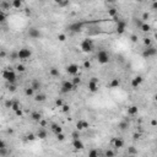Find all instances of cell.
I'll use <instances>...</instances> for the list:
<instances>
[{"label":"cell","mask_w":157,"mask_h":157,"mask_svg":"<svg viewBox=\"0 0 157 157\" xmlns=\"http://www.w3.org/2000/svg\"><path fill=\"white\" fill-rule=\"evenodd\" d=\"M117 22V26H116V32L118 34H123L125 32V28H126V22H125L124 20H116Z\"/></svg>","instance_id":"cell-8"},{"label":"cell","mask_w":157,"mask_h":157,"mask_svg":"<svg viewBox=\"0 0 157 157\" xmlns=\"http://www.w3.org/2000/svg\"><path fill=\"white\" fill-rule=\"evenodd\" d=\"M68 5H69V0H63V1L59 4V6L60 8H65V6H68Z\"/></svg>","instance_id":"cell-44"},{"label":"cell","mask_w":157,"mask_h":157,"mask_svg":"<svg viewBox=\"0 0 157 157\" xmlns=\"http://www.w3.org/2000/svg\"><path fill=\"white\" fill-rule=\"evenodd\" d=\"M21 108V104H20L19 101H12V106H11V108L10 109H12V111H17V109H20Z\"/></svg>","instance_id":"cell-29"},{"label":"cell","mask_w":157,"mask_h":157,"mask_svg":"<svg viewBox=\"0 0 157 157\" xmlns=\"http://www.w3.org/2000/svg\"><path fill=\"white\" fill-rule=\"evenodd\" d=\"M83 68H85V69H90V68H91V63H90L88 60H86V61L83 63Z\"/></svg>","instance_id":"cell-47"},{"label":"cell","mask_w":157,"mask_h":157,"mask_svg":"<svg viewBox=\"0 0 157 157\" xmlns=\"http://www.w3.org/2000/svg\"><path fill=\"white\" fill-rule=\"evenodd\" d=\"M49 75L51 76H53V77H59V75H60V73H59V69H56V68H51L49 69Z\"/></svg>","instance_id":"cell-24"},{"label":"cell","mask_w":157,"mask_h":157,"mask_svg":"<svg viewBox=\"0 0 157 157\" xmlns=\"http://www.w3.org/2000/svg\"><path fill=\"white\" fill-rule=\"evenodd\" d=\"M16 69H17L19 73H23V71H26V68H25V65H22V64H19L17 66H16Z\"/></svg>","instance_id":"cell-38"},{"label":"cell","mask_w":157,"mask_h":157,"mask_svg":"<svg viewBox=\"0 0 157 157\" xmlns=\"http://www.w3.org/2000/svg\"><path fill=\"white\" fill-rule=\"evenodd\" d=\"M36 138H37V136H36L34 134H28V135H27V140H30V141H33V140H36Z\"/></svg>","instance_id":"cell-46"},{"label":"cell","mask_w":157,"mask_h":157,"mask_svg":"<svg viewBox=\"0 0 157 157\" xmlns=\"http://www.w3.org/2000/svg\"><path fill=\"white\" fill-rule=\"evenodd\" d=\"M33 93H34V90H33L31 86L30 87H27L26 90H25V95L26 96H28V97H31V96H33Z\"/></svg>","instance_id":"cell-32"},{"label":"cell","mask_w":157,"mask_h":157,"mask_svg":"<svg viewBox=\"0 0 157 157\" xmlns=\"http://www.w3.org/2000/svg\"><path fill=\"white\" fill-rule=\"evenodd\" d=\"M65 70H66V73L69 75H76L79 73V70H80V68H79L77 64H69L66 68H65Z\"/></svg>","instance_id":"cell-10"},{"label":"cell","mask_w":157,"mask_h":157,"mask_svg":"<svg viewBox=\"0 0 157 157\" xmlns=\"http://www.w3.org/2000/svg\"><path fill=\"white\" fill-rule=\"evenodd\" d=\"M142 23H144V21H142L141 19H140V20H136V21H135V25H136V26H138L139 28H140V26H141Z\"/></svg>","instance_id":"cell-49"},{"label":"cell","mask_w":157,"mask_h":157,"mask_svg":"<svg viewBox=\"0 0 157 157\" xmlns=\"http://www.w3.org/2000/svg\"><path fill=\"white\" fill-rule=\"evenodd\" d=\"M71 138H73V140H74V139H80V131H79L77 129L75 130V131H73V133H71Z\"/></svg>","instance_id":"cell-35"},{"label":"cell","mask_w":157,"mask_h":157,"mask_svg":"<svg viewBox=\"0 0 157 157\" xmlns=\"http://www.w3.org/2000/svg\"><path fill=\"white\" fill-rule=\"evenodd\" d=\"M139 112V108L138 106H130L129 108H128V116H136Z\"/></svg>","instance_id":"cell-21"},{"label":"cell","mask_w":157,"mask_h":157,"mask_svg":"<svg viewBox=\"0 0 157 157\" xmlns=\"http://www.w3.org/2000/svg\"><path fill=\"white\" fill-rule=\"evenodd\" d=\"M58 39H59L60 42H65L66 41V36L63 34V33H60V34H58Z\"/></svg>","instance_id":"cell-42"},{"label":"cell","mask_w":157,"mask_h":157,"mask_svg":"<svg viewBox=\"0 0 157 157\" xmlns=\"http://www.w3.org/2000/svg\"><path fill=\"white\" fill-rule=\"evenodd\" d=\"M142 81H144V79H142V76H135L133 80H131V87L133 88H138L141 83H142Z\"/></svg>","instance_id":"cell-13"},{"label":"cell","mask_w":157,"mask_h":157,"mask_svg":"<svg viewBox=\"0 0 157 157\" xmlns=\"http://www.w3.org/2000/svg\"><path fill=\"white\" fill-rule=\"evenodd\" d=\"M119 86H120V80L119 79H117V77L112 79L111 82H109V87L111 88H118Z\"/></svg>","instance_id":"cell-19"},{"label":"cell","mask_w":157,"mask_h":157,"mask_svg":"<svg viewBox=\"0 0 157 157\" xmlns=\"http://www.w3.org/2000/svg\"><path fill=\"white\" fill-rule=\"evenodd\" d=\"M51 130L54 133V134H58V133H61V131H63V128H61L59 124L53 123V124H51Z\"/></svg>","instance_id":"cell-17"},{"label":"cell","mask_w":157,"mask_h":157,"mask_svg":"<svg viewBox=\"0 0 157 157\" xmlns=\"http://www.w3.org/2000/svg\"><path fill=\"white\" fill-rule=\"evenodd\" d=\"M8 153H9V151L6 150V147L0 148V156H5V155H8Z\"/></svg>","instance_id":"cell-45"},{"label":"cell","mask_w":157,"mask_h":157,"mask_svg":"<svg viewBox=\"0 0 157 157\" xmlns=\"http://www.w3.org/2000/svg\"><path fill=\"white\" fill-rule=\"evenodd\" d=\"M9 91L10 92H15L16 91V85L15 83H9Z\"/></svg>","instance_id":"cell-41"},{"label":"cell","mask_w":157,"mask_h":157,"mask_svg":"<svg viewBox=\"0 0 157 157\" xmlns=\"http://www.w3.org/2000/svg\"><path fill=\"white\" fill-rule=\"evenodd\" d=\"M38 1H41V3H44V1H46V0H38Z\"/></svg>","instance_id":"cell-62"},{"label":"cell","mask_w":157,"mask_h":157,"mask_svg":"<svg viewBox=\"0 0 157 157\" xmlns=\"http://www.w3.org/2000/svg\"><path fill=\"white\" fill-rule=\"evenodd\" d=\"M112 144H113V146L116 148H120L124 146V140L120 138H114L113 140H112Z\"/></svg>","instance_id":"cell-14"},{"label":"cell","mask_w":157,"mask_h":157,"mask_svg":"<svg viewBox=\"0 0 157 157\" xmlns=\"http://www.w3.org/2000/svg\"><path fill=\"white\" fill-rule=\"evenodd\" d=\"M46 99H47V96L44 93H38V95L34 96V101L36 102H44Z\"/></svg>","instance_id":"cell-25"},{"label":"cell","mask_w":157,"mask_h":157,"mask_svg":"<svg viewBox=\"0 0 157 157\" xmlns=\"http://www.w3.org/2000/svg\"><path fill=\"white\" fill-rule=\"evenodd\" d=\"M60 108H61V111L64 112V113H68V112L70 111V106H69V104H65V103L60 107Z\"/></svg>","instance_id":"cell-36"},{"label":"cell","mask_w":157,"mask_h":157,"mask_svg":"<svg viewBox=\"0 0 157 157\" xmlns=\"http://www.w3.org/2000/svg\"><path fill=\"white\" fill-rule=\"evenodd\" d=\"M148 17H150V15H148L147 12H145V14L142 15V19H141V20H142L144 22H145V21H146V20H148Z\"/></svg>","instance_id":"cell-50"},{"label":"cell","mask_w":157,"mask_h":157,"mask_svg":"<svg viewBox=\"0 0 157 157\" xmlns=\"http://www.w3.org/2000/svg\"><path fill=\"white\" fill-rule=\"evenodd\" d=\"M93 47H95V43H93L92 39H90V38H85L82 42H81V44H80V48H81V51L83 53H91L93 51Z\"/></svg>","instance_id":"cell-3"},{"label":"cell","mask_w":157,"mask_h":157,"mask_svg":"<svg viewBox=\"0 0 157 157\" xmlns=\"http://www.w3.org/2000/svg\"><path fill=\"white\" fill-rule=\"evenodd\" d=\"M42 36L41 31L38 30V28L36 27H31L30 30H28V37L32 38V39H38V38Z\"/></svg>","instance_id":"cell-9"},{"label":"cell","mask_w":157,"mask_h":157,"mask_svg":"<svg viewBox=\"0 0 157 157\" xmlns=\"http://www.w3.org/2000/svg\"><path fill=\"white\" fill-rule=\"evenodd\" d=\"M0 10H3V11L10 10V3H9V1H6V0L0 1Z\"/></svg>","instance_id":"cell-23"},{"label":"cell","mask_w":157,"mask_h":157,"mask_svg":"<svg viewBox=\"0 0 157 157\" xmlns=\"http://www.w3.org/2000/svg\"><path fill=\"white\" fill-rule=\"evenodd\" d=\"M11 6H12L14 9H21V8H22V0H12Z\"/></svg>","instance_id":"cell-26"},{"label":"cell","mask_w":157,"mask_h":157,"mask_svg":"<svg viewBox=\"0 0 157 157\" xmlns=\"http://www.w3.org/2000/svg\"><path fill=\"white\" fill-rule=\"evenodd\" d=\"M136 1H139V3H142L144 0H136Z\"/></svg>","instance_id":"cell-61"},{"label":"cell","mask_w":157,"mask_h":157,"mask_svg":"<svg viewBox=\"0 0 157 157\" xmlns=\"http://www.w3.org/2000/svg\"><path fill=\"white\" fill-rule=\"evenodd\" d=\"M157 9V1L156 0H153V3H152V10H156Z\"/></svg>","instance_id":"cell-54"},{"label":"cell","mask_w":157,"mask_h":157,"mask_svg":"<svg viewBox=\"0 0 157 157\" xmlns=\"http://www.w3.org/2000/svg\"><path fill=\"white\" fill-rule=\"evenodd\" d=\"M88 157H98V151H96V150H91V151L88 152Z\"/></svg>","instance_id":"cell-37"},{"label":"cell","mask_w":157,"mask_h":157,"mask_svg":"<svg viewBox=\"0 0 157 157\" xmlns=\"http://www.w3.org/2000/svg\"><path fill=\"white\" fill-rule=\"evenodd\" d=\"M71 82H73V85H74L75 87H77L81 83V79H80V76H75V77L71 80Z\"/></svg>","instance_id":"cell-31"},{"label":"cell","mask_w":157,"mask_h":157,"mask_svg":"<svg viewBox=\"0 0 157 157\" xmlns=\"http://www.w3.org/2000/svg\"><path fill=\"white\" fill-rule=\"evenodd\" d=\"M73 146H74L75 150H82V148L85 147L83 142L80 140V139H74V140H73Z\"/></svg>","instance_id":"cell-15"},{"label":"cell","mask_w":157,"mask_h":157,"mask_svg":"<svg viewBox=\"0 0 157 157\" xmlns=\"http://www.w3.org/2000/svg\"><path fill=\"white\" fill-rule=\"evenodd\" d=\"M3 79L8 83H16L17 81V76H16V73L11 68H6V69L3 71Z\"/></svg>","instance_id":"cell-1"},{"label":"cell","mask_w":157,"mask_h":157,"mask_svg":"<svg viewBox=\"0 0 157 157\" xmlns=\"http://www.w3.org/2000/svg\"><path fill=\"white\" fill-rule=\"evenodd\" d=\"M4 147H6V144H5V141L3 139H0V148H4Z\"/></svg>","instance_id":"cell-52"},{"label":"cell","mask_w":157,"mask_h":157,"mask_svg":"<svg viewBox=\"0 0 157 157\" xmlns=\"http://www.w3.org/2000/svg\"><path fill=\"white\" fill-rule=\"evenodd\" d=\"M61 1H63V0H54V3H55V4H58V5H59Z\"/></svg>","instance_id":"cell-60"},{"label":"cell","mask_w":157,"mask_h":157,"mask_svg":"<svg viewBox=\"0 0 157 157\" xmlns=\"http://www.w3.org/2000/svg\"><path fill=\"white\" fill-rule=\"evenodd\" d=\"M32 56V52L30 51L28 48H21L19 52H17V59L21 60H27Z\"/></svg>","instance_id":"cell-5"},{"label":"cell","mask_w":157,"mask_h":157,"mask_svg":"<svg viewBox=\"0 0 157 157\" xmlns=\"http://www.w3.org/2000/svg\"><path fill=\"white\" fill-rule=\"evenodd\" d=\"M104 1H106V3H109V4H114L117 0H104Z\"/></svg>","instance_id":"cell-57"},{"label":"cell","mask_w":157,"mask_h":157,"mask_svg":"<svg viewBox=\"0 0 157 157\" xmlns=\"http://www.w3.org/2000/svg\"><path fill=\"white\" fill-rule=\"evenodd\" d=\"M118 128H119L120 130H123V131H124V130H126L128 128H129V120H128V119L122 120L119 124H118Z\"/></svg>","instance_id":"cell-18"},{"label":"cell","mask_w":157,"mask_h":157,"mask_svg":"<svg viewBox=\"0 0 157 157\" xmlns=\"http://www.w3.org/2000/svg\"><path fill=\"white\" fill-rule=\"evenodd\" d=\"M5 21H6V14L5 11L0 10V22H5Z\"/></svg>","instance_id":"cell-34"},{"label":"cell","mask_w":157,"mask_h":157,"mask_svg":"<svg viewBox=\"0 0 157 157\" xmlns=\"http://www.w3.org/2000/svg\"><path fill=\"white\" fill-rule=\"evenodd\" d=\"M25 10H26V15L30 16V15H31V10H30V9H25Z\"/></svg>","instance_id":"cell-59"},{"label":"cell","mask_w":157,"mask_h":157,"mask_svg":"<svg viewBox=\"0 0 157 157\" xmlns=\"http://www.w3.org/2000/svg\"><path fill=\"white\" fill-rule=\"evenodd\" d=\"M31 87L34 90V91H39L41 90V87H42V83L38 81V80H32V82H31Z\"/></svg>","instance_id":"cell-20"},{"label":"cell","mask_w":157,"mask_h":157,"mask_svg":"<svg viewBox=\"0 0 157 157\" xmlns=\"http://www.w3.org/2000/svg\"><path fill=\"white\" fill-rule=\"evenodd\" d=\"M106 156H108V157H113V156H114V152H113L112 150H107V151H106Z\"/></svg>","instance_id":"cell-48"},{"label":"cell","mask_w":157,"mask_h":157,"mask_svg":"<svg viewBox=\"0 0 157 157\" xmlns=\"http://www.w3.org/2000/svg\"><path fill=\"white\" fill-rule=\"evenodd\" d=\"M108 15L111 16V17H116V16H118V10L116 9V8H112V9H108Z\"/></svg>","instance_id":"cell-27"},{"label":"cell","mask_w":157,"mask_h":157,"mask_svg":"<svg viewBox=\"0 0 157 157\" xmlns=\"http://www.w3.org/2000/svg\"><path fill=\"white\" fill-rule=\"evenodd\" d=\"M55 136H56V140H58V141H64V140H65V135L63 134V131L55 134Z\"/></svg>","instance_id":"cell-33"},{"label":"cell","mask_w":157,"mask_h":157,"mask_svg":"<svg viewBox=\"0 0 157 157\" xmlns=\"http://www.w3.org/2000/svg\"><path fill=\"white\" fill-rule=\"evenodd\" d=\"M151 43H152V42H151V39H150V38H144V44H145V47L152 46Z\"/></svg>","instance_id":"cell-39"},{"label":"cell","mask_w":157,"mask_h":157,"mask_svg":"<svg viewBox=\"0 0 157 157\" xmlns=\"http://www.w3.org/2000/svg\"><path fill=\"white\" fill-rule=\"evenodd\" d=\"M15 114H16V116L17 117H22V111H21V108H20V109H17V111H15Z\"/></svg>","instance_id":"cell-51"},{"label":"cell","mask_w":157,"mask_h":157,"mask_svg":"<svg viewBox=\"0 0 157 157\" xmlns=\"http://www.w3.org/2000/svg\"><path fill=\"white\" fill-rule=\"evenodd\" d=\"M128 155H129V156H134V155H138V150H136L134 146H130V147H128Z\"/></svg>","instance_id":"cell-30"},{"label":"cell","mask_w":157,"mask_h":157,"mask_svg":"<svg viewBox=\"0 0 157 157\" xmlns=\"http://www.w3.org/2000/svg\"><path fill=\"white\" fill-rule=\"evenodd\" d=\"M96 58H97V61L99 64L104 65V64H108L109 63V59H111V56H109V53L104 49H101V51L97 52V54H96Z\"/></svg>","instance_id":"cell-2"},{"label":"cell","mask_w":157,"mask_h":157,"mask_svg":"<svg viewBox=\"0 0 157 157\" xmlns=\"http://www.w3.org/2000/svg\"><path fill=\"white\" fill-rule=\"evenodd\" d=\"M63 104H64V102H63V99H61V98H58V99H55V106L56 107H59V108H60Z\"/></svg>","instance_id":"cell-40"},{"label":"cell","mask_w":157,"mask_h":157,"mask_svg":"<svg viewBox=\"0 0 157 157\" xmlns=\"http://www.w3.org/2000/svg\"><path fill=\"white\" fill-rule=\"evenodd\" d=\"M133 138H134V140H138V139H140V134H138V133H135V134L133 135Z\"/></svg>","instance_id":"cell-55"},{"label":"cell","mask_w":157,"mask_h":157,"mask_svg":"<svg viewBox=\"0 0 157 157\" xmlns=\"http://www.w3.org/2000/svg\"><path fill=\"white\" fill-rule=\"evenodd\" d=\"M36 136H37L38 139H41V140H44V139H47V136H48V133H47V130L44 129V128H39L37 131V134H36Z\"/></svg>","instance_id":"cell-16"},{"label":"cell","mask_w":157,"mask_h":157,"mask_svg":"<svg viewBox=\"0 0 157 157\" xmlns=\"http://www.w3.org/2000/svg\"><path fill=\"white\" fill-rule=\"evenodd\" d=\"M130 39H131V42H133V43H136V42H138V37H136L135 34H133V36L130 37Z\"/></svg>","instance_id":"cell-53"},{"label":"cell","mask_w":157,"mask_h":157,"mask_svg":"<svg viewBox=\"0 0 157 157\" xmlns=\"http://www.w3.org/2000/svg\"><path fill=\"white\" fill-rule=\"evenodd\" d=\"M140 30L142 31V32H148L150 30H151V26L148 25V23H146V22H144L141 26H140Z\"/></svg>","instance_id":"cell-28"},{"label":"cell","mask_w":157,"mask_h":157,"mask_svg":"<svg viewBox=\"0 0 157 157\" xmlns=\"http://www.w3.org/2000/svg\"><path fill=\"white\" fill-rule=\"evenodd\" d=\"M5 55H6V53H5V52H0V58H4Z\"/></svg>","instance_id":"cell-58"},{"label":"cell","mask_w":157,"mask_h":157,"mask_svg":"<svg viewBox=\"0 0 157 157\" xmlns=\"http://www.w3.org/2000/svg\"><path fill=\"white\" fill-rule=\"evenodd\" d=\"M157 54V49L155 48L153 46H148V47H146L145 49H144V52H142V56L144 58H151V56H155Z\"/></svg>","instance_id":"cell-6"},{"label":"cell","mask_w":157,"mask_h":157,"mask_svg":"<svg viewBox=\"0 0 157 157\" xmlns=\"http://www.w3.org/2000/svg\"><path fill=\"white\" fill-rule=\"evenodd\" d=\"M82 28H83V22L77 21V22L71 23L69 27H68V30H69L70 32H73V33H79V32H81V31H82Z\"/></svg>","instance_id":"cell-7"},{"label":"cell","mask_w":157,"mask_h":157,"mask_svg":"<svg viewBox=\"0 0 157 157\" xmlns=\"http://www.w3.org/2000/svg\"><path fill=\"white\" fill-rule=\"evenodd\" d=\"M11 106H12V101H11V99H8V101L5 102V108L10 109V108H11Z\"/></svg>","instance_id":"cell-43"},{"label":"cell","mask_w":157,"mask_h":157,"mask_svg":"<svg viewBox=\"0 0 157 157\" xmlns=\"http://www.w3.org/2000/svg\"><path fill=\"white\" fill-rule=\"evenodd\" d=\"M151 125H152V126H156V125H157L156 119H152V120H151Z\"/></svg>","instance_id":"cell-56"},{"label":"cell","mask_w":157,"mask_h":157,"mask_svg":"<svg viewBox=\"0 0 157 157\" xmlns=\"http://www.w3.org/2000/svg\"><path fill=\"white\" fill-rule=\"evenodd\" d=\"M75 90H76V87L73 85L71 81H63L61 86H60L61 93H69V92H71V91H75Z\"/></svg>","instance_id":"cell-4"},{"label":"cell","mask_w":157,"mask_h":157,"mask_svg":"<svg viewBox=\"0 0 157 157\" xmlns=\"http://www.w3.org/2000/svg\"><path fill=\"white\" fill-rule=\"evenodd\" d=\"M87 88H88V91L91 93H96L98 91V82H95V81H92V80H90L87 83Z\"/></svg>","instance_id":"cell-12"},{"label":"cell","mask_w":157,"mask_h":157,"mask_svg":"<svg viewBox=\"0 0 157 157\" xmlns=\"http://www.w3.org/2000/svg\"><path fill=\"white\" fill-rule=\"evenodd\" d=\"M88 128H90V123H88V122H86V120H83V119L77 120V123H76V129H77L79 131H82V130L88 129Z\"/></svg>","instance_id":"cell-11"},{"label":"cell","mask_w":157,"mask_h":157,"mask_svg":"<svg viewBox=\"0 0 157 157\" xmlns=\"http://www.w3.org/2000/svg\"><path fill=\"white\" fill-rule=\"evenodd\" d=\"M31 119H32L33 122H39V120L42 119V114L37 111L32 112V113H31Z\"/></svg>","instance_id":"cell-22"}]
</instances>
